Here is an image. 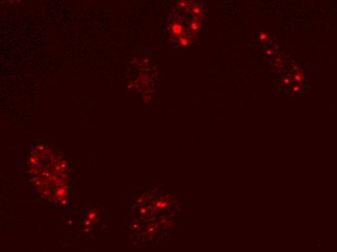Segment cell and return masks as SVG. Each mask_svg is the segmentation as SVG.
I'll use <instances>...</instances> for the list:
<instances>
[{"instance_id":"7a4b0ae2","label":"cell","mask_w":337,"mask_h":252,"mask_svg":"<svg viewBox=\"0 0 337 252\" xmlns=\"http://www.w3.org/2000/svg\"><path fill=\"white\" fill-rule=\"evenodd\" d=\"M310 70L306 65L298 62H292L285 69L280 81L279 87L281 92L290 97L303 93L309 88Z\"/></svg>"},{"instance_id":"6da1fadb","label":"cell","mask_w":337,"mask_h":252,"mask_svg":"<svg viewBox=\"0 0 337 252\" xmlns=\"http://www.w3.org/2000/svg\"><path fill=\"white\" fill-rule=\"evenodd\" d=\"M205 16L202 2L180 1L168 15L166 31L171 47L188 49L197 44Z\"/></svg>"}]
</instances>
